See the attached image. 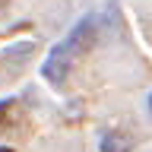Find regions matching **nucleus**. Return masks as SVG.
Listing matches in <instances>:
<instances>
[{
  "label": "nucleus",
  "instance_id": "4",
  "mask_svg": "<svg viewBox=\"0 0 152 152\" xmlns=\"http://www.w3.org/2000/svg\"><path fill=\"white\" fill-rule=\"evenodd\" d=\"M0 152H13V149H10V146H0Z\"/></svg>",
  "mask_w": 152,
  "mask_h": 152
},
{
  "label": "nucleus",
  "instance_id": "2",
  "mask_svg": "<svg viewBox=\"0 0 152 152\" xmlns=\"http://www.w3.org/2000/svg\"><path fill=\"white\" fill-rule=\"evenodd\" d=\"M41 73H45L48 83L64 86L66 83V73H70V54H66L60 45H54L51 54H48V60H45V66H41Z\"/></svg>",
  "mask_w": 152,
  "mask_h": 152
},
{
  "label": "nucleus",
  "instance_id": "1",
  "mask_svg": "<svg viewBox=\"0 0 152 152\" xmlns=\"http://www.w3.org/2000/svg\"><path fill=\"white\" fill-rule=\"evenodd\" d=\"M95 38H98V22H95V16H83L76 22V28L70 32V38L60 41V48H64L70 57H79V54H86V51L95 45Z\"/></svg>",
  "mask_w": 152,
  "mask_h": 152
},
{
  "label": "nucleus",
  "instance_id": "5",
  "mask_svg": "<svg viewBox=\"0 0 152 152\" xmlns=\"http://www.w3.org/2000/svg\"><path fill=\"white\" fill-rule=\"evenodd\" d=\"M149 108H152V95H149Z\"/></svg>",
  "mask_w": 152,
  "mask_h": 152
},
{
  "label": "nucleus",
  "instance_id": "3",
  "mask_svg": "<svg viewBox=\"0 0 152 152\" xmlns=\"http://www.w3.org/2000/svg\"><path fill=\"white\" fill-rule=\"evenodd\" d=\"M102 152H130V140H124L121 133H104L102 136Z\"/></svg>",
  "mask_w": 152,
  "mask_h": 152
}]
</instances>
